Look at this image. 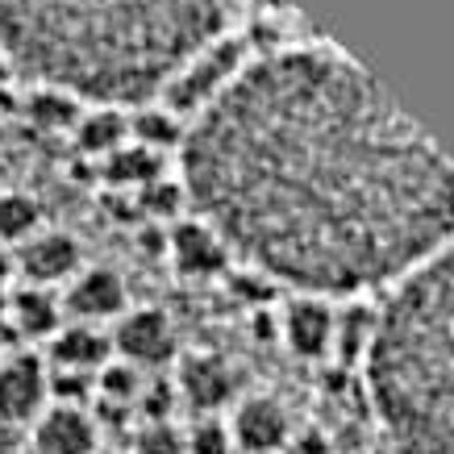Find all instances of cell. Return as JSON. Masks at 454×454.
<instances>
[{"label":"cell","instance_id":"cell-24","mask_svg":"<svg viewBox=\"0 0 454 454\" xmlns=\"http://www.w3.org/2000/svg\"><path fill=\"white\" fill-rule=\"evenodd\" d=\"M129 454H188L184 426H176V421H142Z\"/></svg>","mask_w":454,"mask_h":454},{"label":"cell","instance_id":"cell-26","mask_svg":"<svg viewBox=\"0 0 454 454\" xmlns=\"http://www.w3.org/2000/svg\"><path fill=\"white\" fill-rule=\"evenodd\" d=\"M9 276H13V250L0 247V284H9Z\"/></svg>","mask_w":454,"mask_h":454},{"label":"cell","instance_id":"cell-21","mask_svg":"<svg viewBox=\"0 0 454 454\" xmlns=\"http://www.w3.org/2000/svg\"><path fill=\"white\" fill-rule=\"evenodd\" d=\"M129 121V142H138V146H151V151L163 154L167 146H176L184 142V125L171 109H138L134 117H125Z\"/></svg>","mask_w":454,"mask_h":454},{"label":"cell","instance_id":"cell-25","mask_svg":"<svg viewBox=\"0 0 454 454\" xmlns=\"http://www.w3.org/2000/svg\"><path fill=\"white\" fill-rule=\"evenodd\" d=\"M279 454H338V450H333V442L321 429H301V434H292Z\"/></svg>","mask_w":454,"mask_h":454},{"label":"cell","instance_id":"cell-9","mask_svg":"<svg viewBox=\"0 0 454 454\" xmlns=\"http://www.w3.org/2000/svg\"><path fill=\"white\" fill-rule=\"evenodd\" d=\"M225 426L234 450L242 454H279L292 438V421L276 396H242Z\"/></svg>","mask_w":454,"mask_h":454},{"label":"cell","instance_id":"cell-12","mask_svg":"<svg viewBox=\"0 0 454 454\" xmlns=\"http://www.w3.org/2000/svg\"><path fill=\"white\" fill-rule=\"evenodd\" d=\"M167 254H171L179 276L188 279L221 276L225 262H230V247L221 242L208 221H179L176 230L167 234Z\"/></svg>","mask_w":454,"mask_h":454},{"label":"cell","instance_id":"cell-16","mask_svg":"<svg viewBox=\"0 0 454 454\" xmlns=\"http://www.w3.org/2000/svg\"><path fill=\"white\" fill-rule=\"evenodd\" d=\"M167 159L151 146H138V142H121L113 154H105V179H109L113 188H134L138 192L142 184H151V179L163 176Z\"/></svg>","mask_w":454,"mask_h":454},{"label":"cell","instance_id":"cell-17","mask_svg":"<svg viewBox=\"0 0 454 454\" xmlns=\"http://www.w3.org/2000/svg\"><path fill=\"white\" fill-rule=\"evenodd\" d=\"M372 338H375V309L367 304H346L342 313H333V350L338 363L355 367L367 358L372 350Z\"/></svg>","mask_w":454,"mask_h":454},{"label":"cell","instance_id":"cell-27","mask_svg":"<svg viewBox=\"0 0 454 454\" xmlns=\"http://www.w3.org/2000/svg\"><path fill=\"white\" fill-rule=\"evenodd\" d=\"M9 75H13V63H9V55H4V51H0V83L9 80Z\"/></svg>","mask_w":454,"mask_h":454},{"label":"cell","instance_id":"cell-20","mask_svg":"<svg viewBox=\"0 0 454 454\" xmlns=\"http://www.w3.org/2000/svg\"><path fill=\"white\" fill-rule=\"evenodd\" d=\"M42 230V208L29 192H0V247H21Z\"/></svg>","mask_w":454,"mask_h":454},{"label":"cell","instance_id":"cell-15","mask_svg":"<svg viewBox=\"0 0 454 454\" xmlns=\"http://www.w3.org/2000/svg\"><path fill=\"white\" fill-rule=\"evenodd\" d=\"M4 321L13 325L21 338H51L63 325V301L51 288H34L21 284L17 292H9V313Z\"/></svg>","mask_w":454,"mask_h":454},{"label":"cell","instance_id":"cell-8","mask_svg":"<svg viewBox=\"0 0 454 454\" xmlns=\"http://www.w3.org/2000/svg\"><path fill=\"white\" fill-rule=\"evenodd\" d=\"M34 450L38 454H97L100 417L88 404H46L34 417Z\"/></svg>","mask_w":454,"mask_h":454},{"label":"cell","instance_id":"cell-28","mask_svg":"<svg viewBox=\"0 0 454 454\" xmlns=\"http://www.w3.org/2000/svg\"><path fill=\"white\" fill-rule=\"evenodd\" d=\"M4 313H9V284H0V321H4Z\"/></svg>","mask_w":454,"mask_h":454},{"label":"cell","instance_id":"cell-2","mask_svg":"<svg viewBox=\"0 0 454 454\" xmlns=\"http://www.w3.org/2000/svg\"><path fill=\"white\" fill-rule=\"evenodd\" d=\"M221 34V0H0L9 63L75 100H146Z\"/></svg>","mask_w":454,"mask_h":454},{"label":"cell","instance_id":"cell-10","mask_svg":"<svg viewBox=\"0 0 454 454\" xmlns=\"http://www.w3.org/2000/svg\"><path fill=\"white\" fill-rule=\"evenodd\" d=\"M13 267L34 288L67 284V279L80 271V242L71 234H63V230H38V234H29L26 242L17 247Z\"/></svg>","mask_w":454,"mask_h":454},{"label":"cell","instance_id":"cell-4","mask_svg":"<svg viewBox=\"0 0 454 454\" xmlns=\"http://www.w3.org/2000/svg\"><path fill=\"white\" fill-rule=\"evenodd\" d=\"M242 59H247V46L238 38H213L205 51H196V55L167 80V88H163L167 105L179 113H200L208 100L217 97L221 88L242 71Z\"/></svg>","mask_w":454,"mask_h":454},{"label":"cell","instance_id":"cell-14","mask_svg":"<svg viewBox=\"0 0 454 454\" xmlns=\"http://www.w3.org/2000/svg\"><path fill=\"white\" fill-rule=\"evenodd\" d=\"M284 342L304 363L325 358L333 350V309L321 296H296L284 309Z\"/></svg>","mask_w":454,"mask_h":454},{"label":"cell","instance_id":"cell-3","mask_svg":"<svg viewBox=\"0 0 454 454\" xmlns=\"http://www.w3.org/2000/svg\"><path fill=\"white\" fill-rule=\"evenodd\" d=\"M375 413L404 454H454V247L429 254L375 313L363 358Z\"/></svg>","mask_w":454,"mask_h":454},{"label":"cell","instance_id":"cell-7","mask_svg":"<svg viewBox=\"0 0 454 454\" xmlns=\"http://www.w3.org/2000/svg\"><path fill=\"white\" fill-rule=\"evenodd\" d=\"M51 400V372L42 355H9L0 358V421L4 426H34V417Z\"/></svg>","mask_w":454,"mask_h":454},{"label":"cell","instance_id":"cell-5","mask_svg":"<svg viewBox=\"0 0 454 454\" xmlns=\"http://www.w3.org/2000/svg\"><path fill=\"white\" fill-rule=\"evenodd\" d=\"M109 342H113V355L121 363H129V367H138V372H154V367H163V363H171L179 355L176 321L163 309H151V304L125 309L117 317V325H113Z\"/></svg>","mask_w":454,"mask_h":454},{"label":"cell","instance_id":"cell-22","mask_svg":"<svg viewBox=\"0 0 454 454\" xmlns=\"http://www.w3.org/2000/svg\"><path fill=\"white\" fill-rule=\"evenodd\" d=\"M134 205H138L142 217H176L179 205H184V188H179L176 179L159 176L134 192Z\"/></svg>","mask_w":454,"mask_h":454},{"label":"cell","instance_id":"cell-13","mask_svg":"<svg viewBox=\"0 0 454 454\" xmlns=\"http://www.w3.org/2000/svg\"><path fill=\"white\" fill-rule=\"evenodd\" d=\"M51 372H75V375H97L105 363H113V342L100 325H83V321H63L51 338Z\"/></svg>","mask_w":454,"mask_h":454},{"label":"cell","instance_id":"cell-19","mask_svg":"<svg viewBox=\"0 0 454 454\" xmlns=\"http://www.w3.org/2000/svg\"><path fill=\"white\" fill-rule=\"evenodd\" d=\"M26 117L46 134H59V129H75L80 121V100L63 92V88H34L26 97Z\"/></svg>","mask_w":454,"mask_h":454},{"label":"cell","instance_id":"cell-23","mask_svg":"<svg viewBox=\"0 0 454 454\" xmlns=\"http://www.w3.org/2000/svg\"><path fill=\"white\" fill-rule=\"evenodd\" d=\"M184 446H188V454H234L230 426L221 417H196L192 426L184 429Z\"/></svg>","mask_w":454,"mask_h":454},{"label":"cell","instance_id":"cell-11","mask_svg":"<svg viewBox=\"0 0 454 454\" xmlns=\"http://www.w3.org/2000/svg\"><path fill=\"white\" fill-rule=\"evenodd\" d=\"M63 309H71V317L83 325L117 321L125 313V279L113 267H80L63 284Z\"/></svg>","mask_w":454,"mask_h":454},{"label":"cell","instance_id":"cell-1","mask_svg":"<svg viewBox=\"0 0 454 454\" xmlns=\"http://www.w3.org/2000/svg\"><path fill=\"white\" fill-rule=\"evenodd\" d=\"M184 188L259 276L321 301L404 276L454 234V163L330 51L238 71L184 129Z\"/></svg>","mask_w":454,"mask_h":454},{"label":"cell","instance_id":"cell-29","mask_svg":"<svg viewBox=\"0 0 454 454\" xmlns=\"http://www.w3.org/2000/svg\"><path fill=\"white\" fill-rule=\"evenodd\" d=\"M97 454H129V450H97Z\"/></svg>","mask_w":454,"mask_h":454},{"label":"cell","instance_id":"cell-6","mask_svg":"<svg viewBox=\"0 0 454 454\" xmlns=\"http://www.w3.org/2000/svg\"><path fill=\"white\" fill-rule=\"evenodd\" d=\"M176 396L196 417H217V409L238 400V372L234 363L217 350H188L179 358V375L171 380Z\"/></svg>","mask_w":454,"mask_h":454},{"label":"cell","instance_id":"cell-18","mask_svg":"<svg viewBox=\"0 0 454 454\" xmlns=\"http://www.w3.org/2000/svg\"><path fill=\"white\" fill-rule=\"evenodd\" d=\"M71 134H75V146H80L83 154L105 159V154H113L121 142H129V121H125V113H117L113 105H105V109L80 113V121H75Z\"/></svg>","mask_w":454,"mask_h":454}]
</instances>
